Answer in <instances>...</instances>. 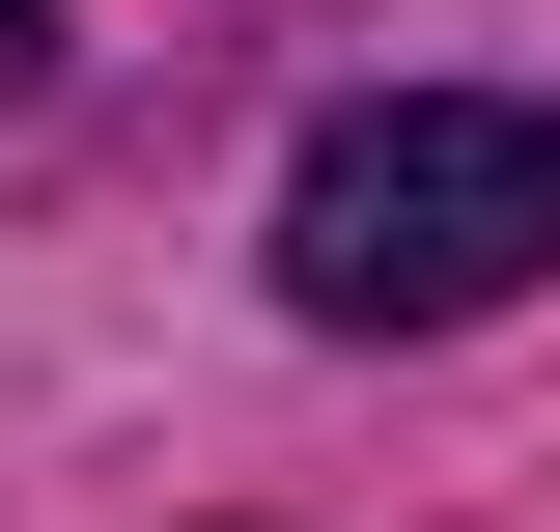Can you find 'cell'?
<instances>
[{"label": "cell", "mask_w": 560, "mask_h": 532, "mask_svg": "<svg viewBox=\"0 0 560 532\" xmlns=\"http://www.w3.org/2000/svg\"><path fill=\"white\" fill-rule=\"evenodd\" d=\"M560 280V84H393L280 169V309L308 336H448Z\"/></svg>", "instance_id": "cell-1"}, {"label": "cell", "mask_w": 560, "mask_h": 532, "mask_svg": "<svg viewBox=\"0 0 560 532\" xmlns=\"http://www.w3.org/2000/svg\"><path fill=\"white\" fill-rule=\"evenodd\" d=\"M28 84H57V0H0V113H28Z\"/></svg>", "instance_id": "cell-2"}]
</instances>
